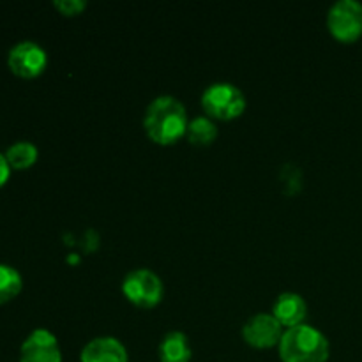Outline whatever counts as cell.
Masks as SVG:
<instances>
[{
  "mask_svg": "<svg viewBox=\"0 0 362 362\" xmlns=\"http://www.w3.org/2000/svg\"><path fill=\"white\" fill-rule=\"evenodd\" d=\"M327 27L341 42H354L362 35V4L359 0H338L327 13Z\"/></svg>",
  "mask_w": 362,
  "mask_h": 362,
  "instance_id": "5",
  "label": "cell"
},
{
  "mask_svg": "<svg viewBox=\"0 0 362 362\" xmlns=\"http://www.w3.org/2000/svg\"><path fill=\"white\" fill-rule=\"evenodd\" d=\"M7 66L13 74L20 78L39 76L48 66V53L35 41H20L9 49L7 55Z\"/></svg>",
  "mask_w": 362,
  "mask_h": 362,
  "instance_id": "6",
  "label": "cell"
},
{
  "mask_svg": "<svg viewBox=\"0 0 362 362\" xmlns=\"http://www.w3.org/2000/svg\"><path fill=\"white\" fill-rule=\"evenodd\" d=\"M11 177V166L7 163L6 154H0V187H4L7 184Z\"/></svg>",
  "mask_w": 362,
  "mask_h": 362,
  "instance_id": "16",
  "label": "cell"
},
{
  "mask_svg": "<svg viewBox=\"0 0 362 362\" xmlns=\"http://www.w3.org/2000/svg\"><path fill=\"white\" fill-rule=\"evenodd\" d=\"M39 151L32 141H16L6 152V159L11 170H27L37 161Z\"/></svg>",
  "mask_w": 362,
  "mask_h": 362,
  "instance_id": "13",
  "label": "cell"
},
{
  "mask_svg": "<svg viewBox=\"0 0 362 362\" xmlns=\"http://www.w3.org/2000/svg\"><path fill=\"white\" fill-rule=\"evenodd\" d=\"M278 349L283 362H327L331 354L327 336L310 324L286 329Z\"/></svg>",
  "mask_w": 362,
  "mask_h": 362,
  "instance_id": "2",
  "label": "cell"
},
{
  "mask_svg": "<svg viewBox=\"0 0 362 362\" xmlns=\"http://www.w3.org/2000/svg\"><path fill=\"white\" fill-rule=\"evenodd\" d=\"M53 6H55L62 14L74 16V14L81 13V11L87 7V2H85V0H55Z\"/></svg>",
  "mask_w": 362,
  "mask_h": 362,
  "instance_id": "15",
  "label": "cell"
},
{
  "mask_svg": "<svg viewBox=\"0 0 362 362\" xmlns=\"http://www.w3.org/2000/svg\"><path fill=\"white\" fill-rule=\"evenodd\" d=\"M23 288V278L14 267L0 264V304H6L20 296Z\"/></svg>",
  "mask_w": 362,
  "mask_h": 362,
  "instance_id": "14",
  "label": "cell"
},
{
  "mask_svg": "<svg viewBox=\"0 0 362 362\" xmlns=\"http://www.w3.org/2000/svg\"><path fill=\"white\" fill-rule=\"evenodd\" d=\"M202 106L211 119L232 120L246 110V95L230 81H216L202 94Z\"/></svg>",
  "mask_w": 362,
  "mask_h": 362,
  "instance_id": "3",
  "label": "cell"
},
{
  "mask_svg": "<svg viewBox=\"0 0 362 362\" xmlns=\"http://www.w3.org/2000/svg\"><path fill=\"white\" fill-rule=\"evenodd\" d=\"M193 350L189 339L184 332L172 331L163 336L159 343V359L161 362H189Z\"/></svg>",
  "mask_w": 362,
  "mask_h": 362,
  "instance_id": "11",
  "label": "cell"
},
{
  "mask_svg": "<svg viewBox=\"0 0 362 362\" xmlns=\"http://www.w3.org/2000/svg\"><path fill=\"white\" fill-rule=\"evenodd\" d=\"M272 315L278 318L283 327H296V325L304 324V318L308 315V304L299 293L283 292L279 293L272 306Z\"/></svg>",
  "mask_w": 362,
  "mask_h": 362,
  "instance_id": "10",
  "label": "cell"
},
{
  "mask_svg": "<svg viewBox=\"0 0 362 362\" xmlns=\"http://www.w3.org/2000/svg\"><path fill=\"white\" fill-rule=\"evenodd\" d=\"M186 106L175 95H158L148 103L144 115V127L148 138L159 145L179 141L187 131Z\"/></svg>",
  "mask_w": 362,
  "mask_h": 362,
  "instance_id": "1",
  "label": "cell"
},
{
  "mask_svg": "<svg viewBox=\"0 0 362 362\" xmlns=\"http://www.w3.org/2000/svg\"><path fill=\"white\" fill-rule=\"evenodd\" d=\"M122 292L129 303L138 308H154L165 296L161 278L151 269H133L122 279Z\"/></svg>",
  "mask_w": 362,
  "mask_h": 362,
  "instance_id": "4",
  "label": "cell"
},
{
  "mask_svg": "<svg viewBox=\"0 0 362 362\" xmlns=\"http://www.w3.org/2000/svg\"><path fill=\"white\" fill-rule=\"evenodd\" d=\"M283 325L272 313H257L244 324L243 338L255 349H271L279 345L283 336Z\"/></svg>",
  "mask_w": 362,
  "mask_h": 362,
  "instance_id": "7",
  "label": "cell"
},
{
  "mask_svg": "<svg viewBox=\"0 0 362 362\" xmlns=\"http://www.w3.org/2000/svg\"><path fill=\"white\" fill-rule=\"evenodd\" d=\"M186 136L193 145H200V147L211 145L216 140V136H218V126H216L211 117H194L187 124Z\"/></svg>",
  "mask_w": 362,
  "mask_h": 362,
  "instance_id": "12",
  "label": "cell"
},
{
  "mask_svg": "<svg viewBox=\"0 0 362 362\" xmlns=\"http://www.w3.org/2000/svg\"><path fill=\"white\" fill-rule=\"evenodd\" d=\"M20 362H62L59 341L48 329H35L20 349Z\"/></svg>",
  "mask_w": 362,
  "mask_h": 362,
  "instance_id": "8",
  "label": "cell"
},
{
  "mask_svg": "<svg viewBox=\"0 0 362 362\" xmlns=\"http://www.w3.org/2000/svg\"><path fill=\"white\" fill-rule=\"evenodd\" d=\"M80 362H127V350L120 339L99 336L83 346Z\"/></svg>",
  "mask_w": 362,
  "mask_h": 362,
  "instance_id": "9",
  "label": "cell"
}]
</instances>
